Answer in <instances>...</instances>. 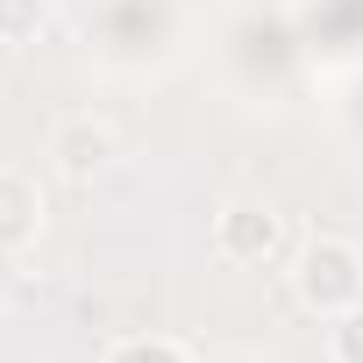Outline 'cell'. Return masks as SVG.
<instances>
[{
    "label": "cell",
    "instance_id": "cell-1",
    "mask_svg": "<svg viewBox=\"0 0 363 363\" xmlns=\"http://www.w3.org/2000/svg\"><path fill=\"white\" fill-rule=\"evenodd\" d=\"M292 299L306 313H342V306H363V250L349 235H313L292 250Z\"/></svg>",
    "mask_w": 363,
    "mask_h": 363
},
{
    "label": "cell",
    "instance_id": "cell-2",
    "mask_svg": "<svg viewBox=\"0 0 363 363\" xmlns=\"http://www.w3.org/2000/svg\"><path fill=\"white\" fill-rule=\"evenodd\" d=\"M214 257H221V264H242V271L278 264V257H285V214H278L271 200H257V193H235V200L214 214Z\"/></svg>",
    "mask_w": 363,
    "mask_h": 363
},
{
    "label": "cell",
    "instance_id": "cell-3",
    "mask_svg": "<svg viewBox=\"0 0 363 363\" xmlns=\"http://www.w3.org/2000/svg\"><path fill=\"white\" fill-rule=\"evenodd\" d=\"M114 157H121V135L100 114H72V121L50 128V171L65 178V186H93V178H107Z\"/></svg>",
    "mask_w": 363,
    "mask_h": 363
},
{
    "label": "cell",
    "instance_id": "cell-4",
    "mask_svg": "<svg viewBox=\"0 0 363 363\" xmlns=\"http://www.w3.org/2000/svg\"><path fill=\"white\" fill-rule=\"evenodd\" d=\"M43 235V193H36V178L15 171V164H0V250H29Z\"/></svg>",
    "mask_w": 363,
    "mask_h": 363
},
{
    "label": "cell",
    "instance_id": "cell-5",
    "mask_svg": "<svg viewBox=\"0 0 363 363\" xmlns=\"http://www.w3.org/2000/svg\"><path fill=\"white\" fill-rule=\"evenodd\" d=\"M43 29H50V0H0V43L8 50L36 43Z\"/></svg>",
    "mask_w": 363,
    "mask_h": 363
},
{
    "label": "cell",
    "instance_id": "cell-6",
    "mask_svg": "<svg viewBox=\"0 0 363 363\" xmlns=\"http://www.w3.org/2000/svg\"><path fill=\"white\" fill-rule=\"evenodd\" d=\"M107 363H193L186 342H171V335H128L107 349Z\"/></svg>",
    "mask_w": 363,
    "mask_h": 363
},
{
    "label": "cell",
    "instance_id": "cell-7",
    "mask_svg": "<svg viewBox=\"0 0 363 363\" xmlns=\"http://www.w3.org/2000/svg\"><path fill=\"white\" fill-rule=\"evenodd\" d=\"M328 363H363V306L328 313Z\"/></svg>",
    "mask_w": 363,
    "mask_h": 363
}]
</instances>
